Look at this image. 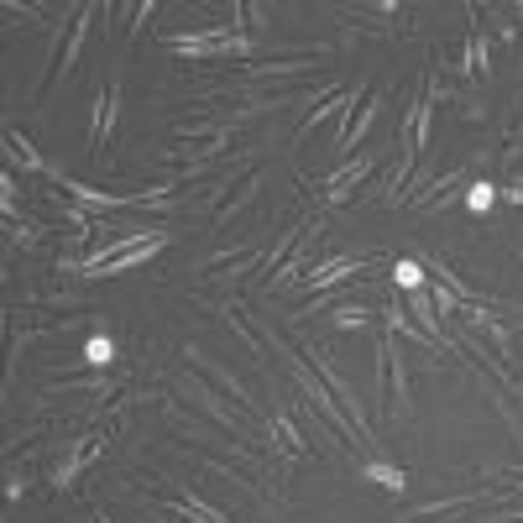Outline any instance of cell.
Segmentation results:
<instances>
[{"instance_id": "6da1fadb", "label": "cell", "mask_w": 523, "mask_h": 523, "mask_svg": "<svg viewBox=\"0 0 523 523\" xmlns=\"http://www.w3.org/2000/svg\"><path fill=\"white\" fill-rule=\"evenodd\" d=\"M272 351H278V356L288 361V372H293V382H299V393L309 398V408H320V414L330 419V429H335L340 440H356V445H367V440H361V429H356V419L346 414V403H340V398L325 388V377H314V372L304 367V356H293V351L283 346V335H272Z\"/></svg>"}, {"instance_id": "7a4b0ae2", "label": "cell", "mask_w": 523, "mask_h": 523, "mask_svg": "<svg viewBox=\"0 0 523 523\" xmlns=\"http://www.w3.org/2000/svg\"><path fill=\"white\" fill-rule=\"evenodd\" d=\"M168 48L189 63H210V58H246L252 53V37L236 32V27H210V32H184V37H168Z\"/></svg>"}, {"instance_id": "3957f363", "label": "cell", "mask_w": 523, "mask_h": 523, "mask_svg": "<svg viewBox=\"0 0 523 523\" xmlns=\"http://www.w3.org/2000/svg\"><path fill=\"white\" fill-rule=\"evenodd\" d=\"M178 393H189V398L204 408V414H210L220 429H231L236 440H252V424H246V414H236L231 403H220V393H215L204 377H189V372H184V377H178Z\"/></svg>"}, {"instance_id": "277c9868", "label": "cell", "mask_w": 523, "mask_h": 523, "mask_svg": "<svg viewBox=\"0 0 523 523\" xmlns=\"http://www.w3.org/2000/svg\"><path fill=\"white\" fill-rule=\"evenodd\" d=\"M168 246V231L163 236H152V241H142V246H126V252H110V257H100V262H79V267H58V272H84V278H116V272H131V267H142V262H152L157 252Z\"/></svg>"}, {"instance_id": "5b68a950", "label": "cell", "mask_w": 523, "mask_h": 523, "mask_svg": "<svg viewBox=\"0 0 523 523\" xmlns=\"http://www.w3.org/2000/svg\"><path fill=\"white\" fill-rule=\"evenodd\" d=\"M184 356L194 361V367H199L204 377H210V382H215V388H225V393H231V398H236V408H241V414H257V398H252V388H246V382H241L236 372H225V367H220V361H210V351H204V346H189Z\"/></svg>"}, {"instance_id": "8992f818", "label": "cell", "mask_w": 523, "mask_h": 523, "mask_svg": "<svg viewBox=\"0 0 523 523\" xmlns=\"http://www.w3.org/2000/svg\"><path fill=\"white\" fill-rule=\"evenodd\" d=\"M105 445H110L105 435H79L74 445H68V456L58 461V471H53V487H58V492H63V487H74V482H79V471H84L89 461H95Z\"/></svg>"}, {"instance_id": "52a82bcc", "label": "cell", "mask_w": 523, "mask_h": 523, "mask_svg": "<svg viewBox=\"0 0 523 523\" xmlns=\"http://www.w3.org/2000/svg\"><path fill=\"white\" fill-rule=\"evenodd\" d=\"M116 110H121V79H110V84H100V95H95V121H89V147H95V152H105L110 131H116Z\"/></svg>"}, {"instance_id": "ba28073f", "label": "cell", "mask_w": 523, "mask_h": 523, "mask_svg": "<svg viewBox=\"0 0 523 523\" xmlns=\"http://www.w3.org/2000/svg\"><path fill=\"white\" fill-rule=\"evenodd\" d=\"M367 267H372V257H330V262H320L314 272H304V288L320 293V288H330V283H340V278H351V272H367Z\"/></svg>"}, {"instance_id": "9c48e42d", "label": "cell", "mask_w": 523, "mask_h": 523, "mask_svg": "<svg viewBox=\"0 0 523 523\" xmlns=\"http://www.w3.org/2000/svg\"><path fill=\"white\" fill-rule=\"evenodd\" d=\"M372 173V157H356V163H340L330 178H325V199L330 204H340V199H351L356 189H361V178Z\"/></svg>"}, {"instance_id": "30bf717a", "label": "cell", "mask_w": 523, "mask_h": 523, "mask_svg": "<svg viewBox=\"0 0 523 523\" xmlns=\"http://www.w3.org/2000/svg\"><path fill=\"white\" fill-rule=\"evenodd\" d=\"M89 16H95V6H79V11H74V27H68V42L58 48V74H74V63H79L84 42H89Z\"/></svg>"}, {"instance_id": "8fae6325", "label": "cell", "mask_w": 523, "mask_h": 523, "mask_svg": "<svg viewBox=\"0 0 523 523\" xmlns=\"http://www.w3.org/2000/svg\"><path fill=\"white\" fill-rule=\"evenodd\" d=\"M6 157H11L16 168H27V173H53V168H48V163H42V157H37V147H32V142H27V136H21V131H11V126H6ZM53 178H58V173H53Z\"/></svg>"}, {"instance_id": "7c38bea8", "label": "cell", "mask_w": 523, "mask_h": 523, "mask_svg": "<svg viewBox=\"0 0 523 523\" xmlns=\"http://www.w3.org/2000/svg\"><path fill=\"white\" fill-rule=\"evenodd\" d=\"M361 476H367V482H377L382 492H403L408 487V476H403V466H388V461H361Z\"/></svg>"}, {"instance_id": "4fadbf2b", "label": "cell", "mask_w": 523, "mask_h": 523, "mask_svg": "<svg viewBox=\"0 0 523 523\" xmlns=\"http://www.w3.org/2000/svg\"><path fill=\"white\" fill-rule=\"evenodd\" d=\"M173 508L184 513V518H194V523H231L220 508H210V503H204V497H194V492H178V503H173Z\"/></svg>"}, {"instance_id": "5bb4252c", "label": "cell", "mask_w": 523, "mask_h": 523, "mask_svg": "<svg viewBox=\"0 0 523 523\" xmlns=\"http://www.w3.org/2000/svg\"><path fill=\"white\" fill-rule=\"evenodd\" d=\"M257 194H262V173H252V178H246V184H241V194H236L231 204H225V210H220L215 220H220V225H231V220H236V215L246 210V204H252V199H257Z\"/></svg>"}, {"instance_id": "9a60e30c", "label": "cell", "mask_w": 523, "mask_h": 523, "mask_svg": "<svg viewBox=\"0 0 523 523\" xmlns=\"http://www.w3.org/2000/svg\"><path fill=\"white\" fill-rule=\"evenodd\" d=\"M393 283H398V288H408V293H419V288H424V262H414V257L393 262Z\"/></svg>"}, {"instance_id": "2e32d148", "label": "cell", "mask_w": 523, "mask_h": 523, "mask_svg": "<svg viewBox=\"0 0 523 523\" xmlns=\"http://www.w3.org/2000/svg\"><path fill=\"white\" fill-rule=\"evenodd\" d=\"M377 110H382V95H372L367 105H361V116H356V126H351V136H346V147H340V152H351V147L361 142V136H367V126L377 121Z\"/></svg>"}, {"instance_id": "e0dca14e", "label": "cell", "mask_w": 523, "mask_h": 523, "mask_svg": "<svg viewBox=\"0 0 523 523\" xmlns=\"http://www.w3.org/2000/svg\"><path fill=\"white\" fill-rule=\"evenodd\" d=\"M487 68H492V63H487V37L471 32V42H466V74H482V79H487Z\"/></svg>"}, {"instance_id": "ac0fdd59", "label": "cell", "mask_w": 523, "mask_h": 523, "mask_svg": "<svg viewBox=\"0 0 523 523\" xmlns=\"http://www.w3.org/2000/svg\"><path fill=\"white\" fill-rule=\"evenodd\" d=\"M492 199H497V189L487 184V178H476V184H466V204H471L476 215H487V210H492Z\"/></svg>"}, {"instance_id": "d6986e66", "label": "cell", "mask_w": 523, "mask_h": 523, "mask_svg": "<svg viewBox=\"0 0 523 523\" xmlns=\"http://www.w3.org/2000/svg\"><path fill=\"white\" fill-rule=\"evenodd\" d=\"M487 393H492V408L503 414V424L513 429V440H523V419L513 414V398H508V393H497V388H487Z\"/></svg>"}, {"instance_id": "ffe728a7", "label": "cell", "mask_w": 523, "mask_h": 523, "mask_svg": "<svg viewBox=\"0 0 523 523\" xmlns=\"http://www.w3.org/2000/svg\"><path fill=\"white\" fill-rule=\"evenodd\" d=\"M257 262H267V257H262V252H246V257H241L231 272H215V283H220V288H231V283H241V278H246V272H252Z\"/></svg>"}, {"instance_id": "44dd1931", "label": "cell", "mask_w": 523, "mask_h": 523, "mask_svg": "<svg viewBox=\"0 0 523 523\" xmlns=\"http://www.w3.org/2000/svg\"><path fill=\"white\" fill-rule=\"evenodd\" d=\"M110 356H116V346H110V340H89V346H84V361H89V367H110Z\"/></svg>"}, {"instance_id": "7402d4cb", "label": "cell", "mask_w": 523, "mask_h": 523, "mask_svg": "<svg viewBox=\"0 0 523 523\" xmlns=\"http://www.w3.org/2000/svg\"><path fill=\"white\" fill-rule=\"evenodd\" d=\"M335 325L340 330H361L367 325V309H335Z\"/></svg>"}, {"instance_id": "603a6c76", "label": "cell", "mask_w": 523, "mask_h": 523, "mask_svg": "<svg viewBox=\"0 0 523 523\" xmlns=\"http://www.w3.org/2000/svg\"><path fill=\"white\" fill-rule=\"evenodd\" d=\"M503 194H508V199H513V204H523V178H513V184H508V189H503Z\"/></svg>"}, {"instance_id": "cb8c5ba5", "label": "cell", "mask_w": 523, "mask_h": 523, "mask_svg": "<svg viewBox=\"0 0 523 523\" xmlns=\"http://www.w3.org/2000/svg\"><path fill=\"white\" fill-rule=\"evenodd\" d=\"M89 523H110V518H105V513H89Z\"/></svg>"}, {"instance_id": "d4e9b609", "label": "cell", "mask_w": 523, "mask_h": 523, "mask_svg": "<svg viewBox=\"0 0 523 523\" xmlns=\"http://www.w3.org/2000/svg\"><path fill=\"white\" fill-rule=\"evenodd\" d=\"M518 482H523V471H518Z\"/></svg>"}]
</instances>
